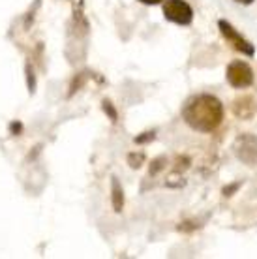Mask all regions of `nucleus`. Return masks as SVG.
Here are the masks:
<instances>
[{
	"label": "nucleus",
	"instance_id": "1",
	"mask_svg": "<svg viewBox=\"0 0 257 259\" xmlns=\"http://www.w3.org/2000/svg\"><path fill=\"white\" fill-rule=\"evenodd\" d=\"M182 117L190 128L197 132H214L224 120V105L216 96L201 94L190 100L182 111Z\"/></svg>",
	"mask_w": 257,
	"mask_h": 259
},
{
	"label": "nucleus",
	"instance_id": "2",
	"mask_svg": "<svg viewBox=\"0 0 257 259\" xmlns=\"http://www.w3.org/2000/svg\"><path fill=\"white\" fill-rule=\"evenodd\" d=\"M218 28H220V32H222V36L225 38V41L231 44L233 49H237L238 53H242V55H246V57H253V55H255V47H253V44H250L244 36H240V34L235 30V26H233L231 23L220 19Z\"/></svg>",
	"mask_w": 257,
	"mask_h": 259
},
{
	"label": "nucleus",
	"instance_id": "3",
	"mask_svg": "<svg viewBox=\"0 0 257 259\" xmlns=\"http://www.w3.org/2000/svg\"><path fill=\"white\" fill-rule=\"evenodd\" d=\"M163 15H165V19L173 21L177 25L186 26L193 19V10L184 0H165V4H163Z\"/></svg>",
	"mask_w": 257,
	"mask_h": 259
},
{
	"label": "nucleus",
	"instance_id": "4",
	"mask_svg": "<svg viewBox=\"0 0 257 259\" xmlns=\"http://www.w3.org/2000/svg\"><path fill=\"white\" fill-rule=\"evenodd\" d=\"M235 154L246 165H257V136L242 134L235 141Z\"/></svg>",
	"mask_w": 257,
	"mask_h": 259
},
{
	"label": "nucleus",
	"instance_id": "5",
	"mask_svg": "<svg viewBox=\"0 0 257 259\" xmlns=\"http://www.w3.org/2000/svg\"><path fill=\"white\" fill-rule=\"evenodd\" d=\"M227 81L235 89H246L253 83V70L242 60H235L227 68Z\"/></svg>",
	"mask_w": 257,
	"mask_h": 259
},
{
	"label": "nucleus",
	"instance_id": "6",
	"mask_svg": "<svg viewBox=\"0 0 257 259\" xmlns=\"http://www.w3.org/2000/svg\"><path fill=\"white\" fill-rule=\"evenodd\" d=\"M233 113L240 120H251L257 115V100L253 96H240L233 102Z\"/></svg>",
	"mask_w": 257,
	"mask_h": 259
},
{
	"label": "nucleus",
	"instance_id": "7",
	"mask_svg": "<svg viewBox=\"0 0 257 259\" xmlns=\"http://www.w3.org/2000/svg\"><path fill=\"white\" fill-rule=\"evenodd\" d=\"M111 199H113V210L115 212H120L124 207V192H122V186L118 184L116 181V177H113V181H111Z\"/></svg>",
	"mask_w": 257,
	"mask_h": 259
},
{
	"label": "nucleus",
	"instance_id": "8",
	"mask_svg": "<svg viewBox=\"0 0 257 259\" xmlns=\"http://www.w3.org/2000/svg\"><path fill=\"white\" fill-rule=\"evenodd\" d=\"M128 162H130V165L132 167H141V163L145 162V154L143 152H137V154H130L128 156Z\"/></svg>",
	"mask_w": 257,
	"mask_h": 259
},
{
	"label": "nucleus",
	"instance_id": "9",
	"mask_svg": "<svg viewBox=\"0 0 257 259\" xmlns=\"http://www.w3.org/2000/svg\"><path fill=\"white\" fill-rule=\"evenodd\" d=\"M103 111L109 115V118L113 120V122H116V118H118V115H116V109L113 107V104H111L109 100H103Z\"/></svg>",
	"mask_w": 257,
	"mask_h": 259
},
{
	"label": "nucleus",
	"instance_id": "10",
	"mask_svg": "<svg viewBox=\"0 0 257 259\" xmlns=\"http://www.w3.org/2000/svg\"><path fill=\"white\" fill-rule=\"evenodd\" d=\"M238 188H240V182H235V184H229V186H225V188L222 190V194H224L225 197H231V195L235 194Z\"/></svg>",
	"mask_w": 257,
	"mask_h": 259
},
{
	"label": "nucleus",
	"instance_id": "11",
	"mask_svg": "<svg viewBox=\"0 0 257 259\" xmlns=\"http://www.w3.org/2000/svg\"><path fill=\"white\" fill-rule=\"evenodd\" d=\"M163 162H165V158H156L154 162H152V167H150V175H156L163 167Z\"/></svg>",
	"mask_w": 257,
	"mask_h": 259
},
{
	"label": "nucleus",
	"instance_id": "12",
	"mask_svg": "<svg viewBox=\"0 0 257 259\" xmlns=\"http://www.w3.org/2000/svg\"><path fill=\"white\" fill-rule=\"evenodd\" d=\"M154 139V132H145V136L135 137V143H148Z\"/></svg>",
	"mask_w": 257,
	"mask_h": 259
},
{
	"label": "nucleus",
	"instance_id": "13",
	"mask_svg": "<svg viewBox=\"0 0 257 259\" xmlns=\"http://www.w3.org/2000/svg\"><path fill=\"white\" fill-rule=\"evenodd\" d=\"M143 4H148V6H156V4H160L161 0H139Z\"/></svg>",
	"mask_w": 257,
	"mask_h": 259
},
{
	"label": "nucleus",
	"instance_id": "14",
	"mask_svg": "<svg viewBox=\"0 0 257 259\" xmlns=\"http://www.w3.org/2000/svg\"><path fill=\"white\" fill-rule=\"evenodd\" d=\"M235 2H238V4H246V6H248V4H251L253 0H235Z\"/></svg>",
	"mask_w": 257,
	"mask_h": 259
}]
</instances>
